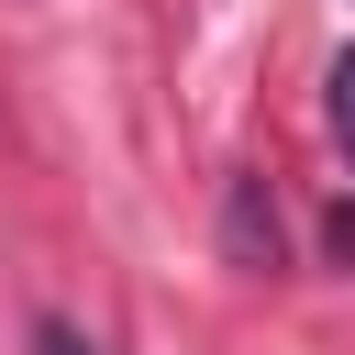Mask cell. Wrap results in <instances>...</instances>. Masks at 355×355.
I'll use <instances>...</instances> for the list:
<instances>
[{"label":"cell","instance_id":"1","mask_svg":"<svg viewBox=\"0 0 355 355\" xmlns=\"http://www.w3.org/2000/svg\"><path fill=\"white\" fill-rule=\"evenodd\" d=\"M222 244H233V266H277V200H266V178H233Z\"/></svg>","mask_w":355,"mask_h":355},{"label":"cell","instance_id":"2","mask_svg":"<svg viewBox=\"0 0 355 355\" xmlns=\"http://www.w3.org/2000/svg\"><path fill=\"white\" fill-rule=\"evenodd\" d=\"M322 89H333V133H344V144H355V44H344V55H333V78H322Z\"/></svg>","mask_w":355,"mask_h":355},{"label":"cell","instance_id":"3","mask_svg":"<svg viewBox=\"0 0 355 355\" xmlns=\"http://www.w3.org/2000/svg\"><path fill=\"white\" fill-rule=\"evenodd\" d=\"M33 355H100V344H89L78 322H44V333H33Z\"/></svg>","mask_w":355,"mask_h":355}]
</instances>
